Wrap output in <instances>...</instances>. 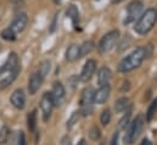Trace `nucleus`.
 <instances>
[{"label":"nucleus","mask_w":157,"mask_h":145,"mask_svg":"<svg viewBox=\"0 0 157 145\" xmlns=\"http://www.w3.org/2000/svg\"><path fill=\"white\" fill-rule=\"evenodd\" d=\"M118 38H119V32L116 31V29L106 33L105 36L101 38V40L99 43V51L101 54L110 53L116 46V43H117Z\"/></svg>","instance_id":"obj_5"},{"label":"nucleus","mask_w":157,"mask_h":145,"mask_svg":"<svg viewBox=\"0 0 157 145\" xmlns=\"http://www.w3.org/2000/svg\"><path fill=\"white\" fill-rule=\"evenodd\" d=\"M66 15H67V17L72 21V25H73L75 29H78V25H79V11H78V9H77L75 5H71V6L67 9Z\"/></svg>","instance_id":"obj_17"},{"label":"nucleus","mask_w":157,"mask_h":145,"mask_svg":"<svg viewBox=\"0 0 157 145\" xmlns=\"http://www.w3.org/2000/svg\"><path fill=\"white\" fill-rule=\"evenodd\" d=\"M144 127V117L141 115H139L128 127L127 133L124 135V143L128 145H132L135 143V140L138 139V137L140 135L141 131Z\"/></svg>","instance_id":"obj_3"},{"label":"nucleus","mask_w":157,"mask_h":145,"mask_svg":"<svg viewBox=\"0 0 157 145\" xmlns=\"http://www.w3.org/2000/svg\"><path fill=\"white\" fill-rule=\"evenodd\" d=\"M54 108H55V105H54L50 92H45L43 94L41 99H40V110H41V113H43V121L44 122L49 121Z\"/></svg>","instance_id":"obj_6"},{"label":"nucleus","mask_w":157,"mask_h":145,"mask_svg":"<svg viewBox=\"0 0 157 145\" xmlns=\"http://www.w3.org/2000/svg\"><path fill=\"white\" fill-rule=\"evenodd\" d=\"M100 135H101V133H100V129L98 128V127H91L90 128V131H89V137L93 139V140H98L99 138H100Z\"/></svg>","instance_id":"obj_29"},{"label":"nucleus","mask_w":157,"mask_h":145,"mask_svg":"<svg viewBox=\"0 0 157 145\" xmlns=\"http://www.w3.org/2000/svg\"><path fill=\"white\" fill-rule=\"evenodd\" d=\"M112 77V72L110 69L107 67H101L98 72V83L99 85H105V84H109L110 83V79Z\"/></svg>","instance_id":"obj_15"},{"label":"nucleus","mask_w":157,"mask_h":145,"mask_svg":"<svg viewBox=\"0 0 157 145\" xmlns=\"http://www.w3.org/2000/svg\"><path fill=\"white\" fill-rule=\"evenodd\" d=\"M78 118H79V111H75V112L71 115V117L68 118L66 127H67L68 129H71V128H72V127L78 122Z\"/></svg>","instance_id":"obj_27"},{"label":"nucleus","mask_w":157,"mask_h":145,"mask_svg":"<svg viewBox=\"0 0 157 145\" xmlns=\"http://www.w3.org/2000/svg\"><path fill=\"white\" fill-rule=\"evenodd\" d=\"M141 10H143V2L141 1H139V0L132 1L128 5V7H127V16L124 18V23L125 25H129V23L134 22L139 17Z\"/></svg>","instance_id":"obj_7"},{"label":"nucleus","mask_w":157,"mask_h":145,"mask_svg":"<svg viewBox=\"0 0 157 145\" xmlns=\"http://www.w3.org/2000/svg\"><path fill=\"white\" fill-rule=\"evenodd\" d=\"M51 94V98H52V101H54V105L55 106H60L65 99V88L63 85L60 83V82H55L52 84V89L50 92Z\"/></svg>","instance_id":"obj_9"},{"label":"nucleus","mask_w":157,"mask_h":145,"mask_svg":"<svg viewBox=\"0 0 157 145\" xmlns=\"http://www.w3.org/2000/svg\"><path fill=\"white\" fill-rule=\"evenodd\" d=\"M10 103L12 106L17 110H23L26 106V94L22 89H16L11 96H10Z\"/></svg>","instance_id":"obj_11"},{"label":"nucleus","mask_w":157,"mask_h":145,"mask_svg":"<svg viewBox=\"0 0 157 145\" xmlns=\"http://www.w3.org/2000/svg\"><path fill=\"white\" fill-rule=\"evenodd\" d=\"M129 118H130V108L128 109V111H127V113L124 115V117L119 121V128L121 129H123V128H125L127 127V124H128V122H129Z\"/></svg>","instance_id":"obj_30"},{"label":"nucleus","mask_w":157,"mask_h":145,"mask_svg":"<svg viewBox=\"0 0 157 145\" xmlns=\"http://www.w3.org/2000/svg\"><path fill=\"white\" fill-rule=\"evenodd\" d=\"M62 0H54V2H56V4H59V2H61Z\"/></svg>","instance_id":"obj_35"},{"label":"nucleus","mask_w":157,"mask_h":145,"mask_svg":"<svg viewBox=\"0 0 157 145\" xmlns=\"http://www.w3.org/2000/svg\"><path fill=\"white\" fill-rule=\"evenodd\" d=\"M94 89L91 87H86L82 92L80 96V110L79 113L84 117L91 115L93 112V104H94Z\"/></svg>","instance_id":"obj_4"},{"label":"nucleus","mask_w":157,"mask_h":145,"mask_svg":"<svg viewBox=\"0 0 157 145\" xmlns=\"http://www.w3.org/2000/svg\"><path fill=\"white\" fill-rule=\"evenodd\" d=\"M11 140H12V145H26V137L22 131L15 132Z\"/></svg>","instance_id":"obj_23"},{"label":"nucleus","mask_w":157,"mask_h":145,"mask_svg":"<svg viewBox=\"0 0 157 145\" xmlns=\"http://www.w3.org/2000/svg\"><path fill=\"white\" fill-rule=\"evenodd\" d=\"M49 71H50V62H49V61H43L41 65H40L39 71H38V72L45 78V76L49 73Z\"/></svg>","instance_id":"obj_28"},{"label":"nucleus","mask_w":157,"mask_h":145,"mask_svg":"<svg viewBox=\"0 0 157 145\" xmlns=\"http://www.w3.org/2000/svg\"><path fill=\"white\" fill-rule=\"evenodd\" d=\"M157 22V10L156 9H147L138 20V22L134 26V31L140 34L145 36L149 33Z\"/></svg>","instance_id":"obj_2"},{"label":"nucleus","mask_w":157,"mask_h":145,"mask_svg":"<svg viewBox=\"0 0 157 145\" xmlns=\"http://www.w3.org/2000/svg\"><path fill=\"white\" fill-rule=\"evenodd\" d=\"M10 138V129L6 124H0V145L6 144Z\"/></svg>","instance_id":"obj_22"},{"label":"nucleus","mask_w":157,"mask_h":145,"mask_svg":"<svg viewBox=\"0 0 157 145\" xmlns=\"http://www.w3.org/2000/svg\"><path fill=\"white\" fill-rule=\"evenodd\" d=\"M146 57V49L143 46H139L134 49L129 55H127L118 65V71L119 72H129L139 67L144 59Z\"/></svg>","instance_id":"obj_1"},{"label":"nucleus","mask_w":157,"mask_h":145,"mask_svg":"<svg viewBox=\"0 0 157 145\" xmlns=\"http://www.w3.org/2000/svg\"><path fill=\"white\" fill-rule=\"evenodd\" d=\"M156 110H157V99H155V100L151 103V105L149 106V110H147V112H146V121H147V122H151V121H152V118H154V116H155V113H156Z\"/></svg>","instance_id":"obj_25"},{"label":"nucleus","mask_w":157,"mask_h":145,"mask_svg":"<svg viewBox=\"0 0 157 145\" xmlns=\"http://www.w3.org/2000/svg\"><path fill=\"white\" fill-rule=\"evenodd\" d=\"M115 2H121V1H123V0H113Z\"/></svg>","instance_id":"obj_36"},{"label":"nucleus","mask_w":157,"mask_h":145,"mask_svg":"<svg viewBox=\"0 0 157 145\" xmlns=\"http://www.w3.org/2000/svg\"><path fill=\"white\" fill-rule=\"evenodd\" d=\"M95 70H96V62H95V60H91V59L88 60V61L84 64L83 69H82V72H80V76H79L80 80H83V82L90 80L91 77L94 76Z\"/></svg>","instance_id":"obj_12"},{"label":"nucleus","mask_w":157,"mask_h":145,"mask_svg":"<svg viewBox=\"0 0 157 145\" xmlns=\"http://www.w3.org/2000/svg\"><path fill=\"white\" fill-rule=\"evenodd\" d=\"M20 71H21V69L15 70V71H12V72H9V74H7L4 79H1V80H0V90H4V89H6L9 85H11V84L15 82V79L17 78Z\"/></svg>","instance_id":"obj_16"},{"label":"nucleus","mask_w":157,"mask_h":145,"mask_svg":"<svg viewBox=\"0 0 157 145\" xmlns=\"http://www.w3.org/2000/svg\"><path fill=\"white\" fill-rule=\"evenodd\" d=\"M27 22H28V16L25 14V12H21L18 15H16V17L13 18V21L11 22L10 25V28L17 34V33H21L26 26H27Z\"/></svg>","instance_id":"obj_10"},{"label":"nucleus","mask_w":157,"mask_h":145,"mask_svg":"<svg viewBox=\"0 0 157 145\" xmlns=\"http://www.w3.org/2000/svg\"><path fill=\"white\" fill-rule=\"evenodd\" d=\"M11 1H13V2H18V1H21V0H11Z\"/></svg>","instance_id":"obj_37"},{"label":"nucleus","mask_w":157,"mask_h":145,"mask_svg":"<svg viewBox=\"0 0 157 145\" xmlns=\"http://www.w3.org/2000/svg\"><path fill=\"white\" fill-rule=\"evenodd\" d=\"M27 127L29 132H34L37 128V110H33L27 116Z\"/></svg>","instance_id":"obj_20"},{"label":"nucleus","mask_w":157,"mask_h":145,"mask_svg":"<svg viewBox=\"0 0 157 145\" xmlns=\"http://www.w3.org/2000/svg\"><path fill=\"white\" fill-rule=\"evenodd\" d=\"M94 49V43L91 40H88V41H84L80 46H79V56L80 59L85 55H88L89 53H91Z\"/></svg>","instance_id":"obj_21"},{"label":"nucleus","mask_w":157,"mask_h":145,"mask_svg":"<svg viewBox=\"0 0 157 145\" xmlns=\"http://www.w3.org/2000/svg\"><path fill=\"white\" fill-rule=\"evenodd\" d=\"M140 145H151V144H150L149 139H144V140L141 142V144H140Z\"/></svg>","instance_id":"obj_33"},{"label":"nucleus","mask_w":157,"mask_h":145,"mask_svg":"<svg viewBox=\"0 0 157 145\" xmlns=\"http://www.w3.org/2000/svg\"><path fill=\"white\" fill-rule=\"evenodd\" d=\"M21 69V65H20V59L17 56L16 53H10L9 56H7V60L5 61V64L2 66H0V76H2L4 73H9L12 72L15 70H18Z\"/></svg>","instance_id":"obj_8"},{"label":"nucleus","mask_w":157,"mask_h":145,"mask_svg":"<svg viewBox=\"0 0 157 145\" xmlns=\"http://www.w3.org/2000/svg\"><path fill=\"white\" fill-rule=\"evenodd\" d=\"M129 99L128 98H119L117 101L115 103V110L117 113H121L123 111H125L127 109L130 108V104H129Z\"/></svg>","instance_id":"obj_19"},{"label":"nucleus","mask_w":157,"mask_h":145,"mask_svg":"<svg viewBox=\"0 0 157 145\" xmlns=\"http://www.w3.org/2000/svg\"><path fill=\"white\" fill-rule=\"evenodd\" d=\"M60 145H72V140H71V138L68 135H65V137H62Z\"/></svg>","instance_id":"obj_31"},{"label":"nucleus","mask_w":157,"mask_h":145,"mask_svg":"<svg viewBox=\"0 0 157 145\" xmlns=\"http://www.w3.org/2000/svg\"><path fill=\"white\" fill-rule=\"evenodd\" d=\"M0 36H1V38H2L4 40H7V41H12V40L16 39V33H15L10 27L2 29L1 33H0Z\"/></svg>","instance_id":"obj_24"},{"label":"nucleus","mask_w":157,"mask_h":145,"mask_svg":"<svg viewBox=\"0 0 157 145\" xmlns=\"http://www.w3.org/2000/svg\"><path fill=\"white\" fill-rule=\"evenodd\" d=\"M100 121L102 123V126H107L110 122H111V111L109 109L104 110L101 116H100Z\"/></svg>","instance_id":"obj_26"},{"label":"nucleus","mask_w":157,"mask_h":145,"mask_svg":"<svg viewBox=\"0 0 157 145\" xmlns=\"http://www.w3.org/2000/svg\"><path fill=\"white\" fill-rule=\"evenodd\" d=\"M110 93H111V87L109 84L101 85L95 93H94V103L96 104H105L107 101V99L110 98Z\"/></svg>","instance_id":"obj_14"},{"label":"nucleus","mask_w":157,"mask_h":145,"mask_svg":"<svg viewBox=\"0 0 157 145\" xmlns=\"http://www.w3.org/2000/svg\"><path fill=\"white\" fill-rule=\"evenodd\" d=\"M110 145H118V133L117 132L113 134V137H112V139H111Z\"/></svg>","instance_id":"obj_32"},{"label":"nucleus","mask_w":157,"mask_h":145,"mask_svg":"<svg viewBox=\"0 0 157 145\" xmlns=\"http://www.w3.org/2000/svg\"><path fill=\"white\" fill-rule=\"evenodd\" d=\"M66 59L70 61V62H73V61H77L80 59L79 56V46L76 44H72L67 48L66 50Z\"/></svg>","instance_id":"obj_18"},{"label":"nucleus","mask_w":157,"mask_h":145,"mask_svg":"<svg viewBox=\"0 0 157 145\" xmlns=\"http://www.w3.org/2000/svg\"><path fill=\"white\" fill-rule=\"evenodd\" d=\"M77 145H88V143H86V142H85L84 139H82V140H80V142H79V143Z\"/></svg>","instance_id":"obj_34"},{"label":"nucleus","mask_w":157,"mask_h":145,"mask_svg":"<svg viewBox=\"0 0 157 145\" xmlns=\"http://www.w3.org/2000/svg\"><path fill=\"white\" fill-rule=\"evenodd\" d=\"M43 82H44V77L39 72L32 73V76L29 77V80H28V92L31 95H34L39 90Z\"/></svg>","instance_id":"obj_13"}]
</instances>
